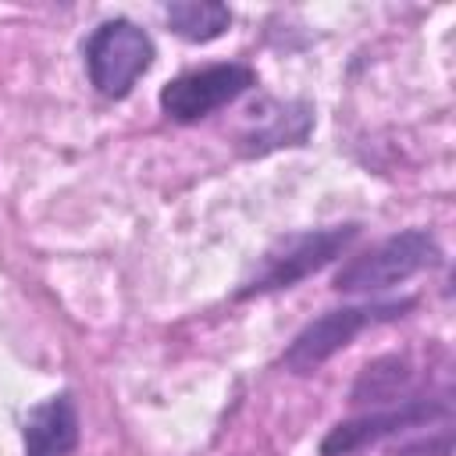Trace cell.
<instances>
[{
	"label": "cell",
	"instance_id": "1",
	"mask_svg": "<svg viewBox=\"0 0 456 456\" xmlns=\"http://www.w3.org/2000/svg\"><path fill=\"white\" fill-rule=\"evenodd\" d=\"M356 235H360V224L356 221L281 235L274 246L264 249V256L256 260V267L242 278V285L235 289V299H249V296H267V292L292 289L296 281L310 278L314 271H321L324 264H331L335 256H342L356 242Z\"/></svg>",
	"mask_w": 456,
	"mask_h": 456
},
{
	"label": "cell",
	"instance_id": "2",
	"mask_svg": "<svg viewBox=\"0 0 456 456\" xmlns=\"http://www.w3.org/2000/svg\"><path fill=\"white\" fill-rule=\"evenodd\" d=\"M438 264H442L438 239L424 228H406V232L388 235L378 246L349 256L335 271L331 289L335 292H385V289L410 281L413 274L438 267Z\"/></svg>",
	"mask_w": 456,
	"mask_h": 456
},
{
	"label": "cell",
	"instance_id": "3",
	"mask_svg": "<svg viewBox=\"0 0 456 456\" xmlns=\"http://www.w3.org/2000/svg\"><path fill=\"white\" fill-rule=\"evenodd\" d=\"M417 306L413 296L406 299H378V303H353V306H338L328 310L321 317H314L281 353V367L289 374H314L321 363H328L338 349H346L363 328L406 317Z\"/></svg>",
	"mask_w": 456,
	"mask_h": 456
},
{
	"label": "cell",
	"instance_id": "4",
	"mask_svg": "<svg viewBox=\"0 0 456 456\" xmlns=\"http://www.w3.org/2000/svg\"><path fill=\"white\" fill-rule=\"evenodd\" d=\"M82 53H86V71H89L93 89L107 100H121L150 71L157 46H153L150 32L139 28L135 21L110 18L100 28H93Z\"/></svg>",
	"mask_w": 456,
	"mask_h": 456
},
{
	"label": "cell",
	"instance_id": "5",
	"mask_svg": "<svg viewBox=\"0 0 456 456\" xmlns=\"http://www.w3.org/2000/svg\"><path fill=\"white\" fill-rule=\"evenodd\" d=\"M253 86H256V71L249 64H239V61L207 64V68L171 78L160 89V110H164V118H171L178 125H196V121L210 118L214 110L246 96Z\"/></svg>",
	"mask_w": 456,
	"mask_h": 456
},
{
	"label": "cell",
	"instance_id": "6",
	"mask_svg": "<svg viewBox=\"0 0 456 456\" xmlns=\"http://www.w3.org/2000/svg\"><path fill=\"white\" fill-rule=\"evenodd\" d=\"M452 417V403L449 395L428 399V395H413V399H399L388 410L378 413H363L353 420H338L324 438H321V456H353L388 435H399L406 428H424L435 420H449Z\"/></svg>",
	"mask_w": 456,
	"mask_h": 456
},
{
	"label": "cell",
	"instance_id": "7",
	"mask_svg": "<svg viewBox=\"0 0 456 456\" xmlns=\"http://www.w3.org/2000/svg\"><path fill=\"white\" fill-rule=\"evenodd\" d=\"M78 435H82L78 406L71 392H57L28 410L21 428L25 456H71L78 449Z\"/></svg>",
	"mask_w": 456,
	"mask_h": 456
},
{
	"label": "cell",
	"instance_id": "8",
	"mask_svg": "<svg viewBox=\"0 0 456 456\" xmlns=\"http://www.w3.org/2000/svg\"><path fill=\"white\" fill-rule=\"evenodd\" d=\"M256 125L242 135V153L260 157L278 146H303L314 128V107L306 100H285V103H264L253 107Z\"/></svg>",
	"mask_w": 456,
	"mask_h": 456
},
{
	"label": "cell",
	"instance_id": "9",
	"mask_svg": "<svg viewBox=\"0 0 456 456\" xmlns=\"http://www.w3.org/2000/svg\"><path fill=\"white\" fill-rule=\"evenodd\" d=\"M164 18H167L171 32L189 43H210V39L224 36L232 25V11L217 0H175L164 7Z\"/></svg>",
	"mask_w": 456,
	"mask_h": 456
},
{
	"label": "cell",
	"instance_id": "10",
	"mask_svg": "<svg viewBox=\"0 0 456 456\" xmlns=\"http://www.w3.org/2000/svg\"><path fill=\"white\" fill-rule=\"evenodd\" d=\"M406 378H410L406 360H399V356L374 360V363H367V367L360 370V378H356V385H353V403H367V399L388 403V399L399 395V388L406 385Z\"/></svg>",
	"mask_w": 456,
	"mask_h": 456
}]
</instances>
